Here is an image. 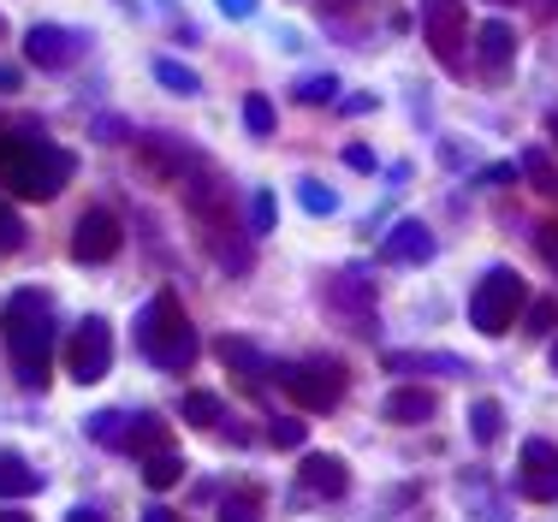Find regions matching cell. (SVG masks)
Returning <instances> with one entry per match:
<instances>
[{
  "instance_id": "cell-22",
  "label": "cell",
  "mask_w": 558,
  "mask_h": 522,
  "mask_svg": "<svg viewBox=\"0 0 558 522\" xmlns=\"http://www.w3.org/2000/svg\"><path fill=\"white\" fill-rule=\"evenodd\" d=\"M143 481H149V487L155 493H167V487H179V481H184V458H179V451H149V458H143Z\"/></svg>"
},
{
  "instance_id": "cell-18",
  "label": "cell",
  "mask_w": 558,
  "mask_h": 522,
  "mask_svg": "<svg viewBox=\"0 0 558 522\" xmlns=\"http://www.w3.org/2000/svg\"><path fill=\"white\" fill-rule=\"evenodd\" d=\"M31 493H43V475L19 451H0V499H31Z\"/></svg>"
},
{
  "instance_id": "cell-15",
  "label": "cell",
  "mask_w": 558,
  "mask_h": 522,
  "mask_svg": "<svg viewBox=\"0 0 558 522\" xmlns=\"http://www.w3.org/2000/svg\"><path fill=\"white\" fill-rule=\"evenodd\" d=\"M380 262H392V267H422V262H434V232H428L422 220L392 226V238L380 244Z\"/></svg>"
},
{
  "instance_id": "cell-34",
  "label": "cell",
  "mask_w": 558,
  "mask_h": 522,
  "mask_svg": "<svg viewBox=\"0 0 558 522\" xmlns=\"http://www.w3.org/2000/svg\"><path fill=\"white\" fill-rule=\"evenodd\" d=\"M333 96H339L333 77H303V84H298V101H310V107H322V101H333Z\"/></svg>"
},
{
  "instance_id": "cell-35",
  "label": "cell",
  "mask_w": 558,
  "mask_h": 522,
  "mask_svg": "<svg viewBox=\"0 0 558 522\" xmlns=\"http://www.w3.org/2000/svg\"><path fill=\"white\" fill-rule=\"evenodd\" d=\"M553 327H558V298L529 303V332H553Z\"/></svg>"
},
{
  "instance_id": "cell-1",
  "label": "cell",
  "mask_w": 558,
  "mask_h": 522,
  "mask_svg": "<svg viewBox=\"0 0 558 522\" xmlns=\"http://www.w3.org/2000/svg\"><path fill=\"white\" fill-rule=\"evenodd\" d=\"M0 332H7V356H12L19 386L43 392L48 368H54V303H48V291H36V286L12 291L7 309H0Z\"/></svg>"
},
{
  "instance_id": "cell-8",
  "label": "cell",
  "mask_w": 558,
  "mask_h": 522,
  "mask_svg": "<svg viewBox=\"0 0 558 522\" xmlns=\"http://www.w3.org/2000/svg\"><path fill=\"white\" fill-rule=\"evenodd\" d=\"M184 208H191V220L203 226L208 238H232V232H226L232 191H226V179H220L215 167H196V179H184Z\"/></svg>"
},
{
  "instance_id": "cell-40",
  "label": "cell",
  "mask_w": 558,
  "mask_h": 522,
  "mask_svg": "<svg viewBox=\"0 0 558 522\" xmlns=\"http://www.w3.org/2000/svg\"><path fill=\"white\" fill-rule=\"evenodd\" d=\"M65 522H101V511H89V505H77V511L65 517Z\"/></svg>"
},
{
  "instance_id": "cell-38",
  "label": "cell",
  "mask_w": 558,
  "mask_h": 522,
  "mask_svg": "<svg viewBox=\"0 0 558 522\" xmlns=\"http://www.w3.org/2000/svg\"><path fill=\"white\" fill-rule=\"evenodd\" d=\"M541 256H547V267L558 274V226H547V232H541Z\"/></svg>"
},
{
  "instance_id": "cell-36",
  "label": "cell",
  "mask_w": 558,
  "mask_h": 522,
  "mask_svg": "<svg viewBox=\"0 0 558 522\" xmlns=\"http://www.w3.org/2000/svg\"><path fill=\"white\" fill-rule=\"evenodd\" d=\"M250 226H256V232H274V196L268 191H256V203H250Z\"/></svg>"
},
{
  "instance_id": "cell-11",
  "label": "cell",
  "mask_w": 558,
  "mask_h": 522,
  "mask_svg": "<svg viewBox=\"0 0 558 522\" xmlns=\"http://www.w3.org/2000/svg\"><path fill=\"white\" fill-rule=\"evenodd\" d=\"M119 244H125V226H119L108 208H89L84 220H77V232H72V262L77 267H101V262L119 256Z\"/></svg>"
},
{
  "instance_id": "cell-44",
  "label": "cell",
  "mask_w": 558,
  "mask_h": 522,
  "mask_svg": "<svg viewBox=\"0 0 558 522\" xmlns=\"http://www.w3.org/2000/svg\"><path fill=\"white\" fill-rule=\"evenodd\" d=\"M553 368H558V344H553Z\"/></svg>"
},
{
  "instance_id": "cell-20",
  "label": "cell",
  "mask_w": 558,
  "mask_h": 522,
  "mask_svg": "<svg viewBox=\"0 0 558 522\" xmlns=\"http://www.w3.org/2000/svg\"><path fill=\"white\" fill-rule=\"evenodd\" d=\"M475 43H482V72H487V77H499V72H505V60H511V48H517L511 24H505V19L482 24V36H475Z\"/></svg>"
},
{
  "instance_id": "cell-25",
  "label": "cell",
  "mask_w": 558,
  "mask_h": 522,
  "mask_svg": "<svg viewBox=\"0 0 558 522\" xmlns=\"http://www.w3.org/2000/svg\"><path fill=\"white\" fill-rule=\"evenodd\" d=\"M179 410H184V422H191V427H220L226 422V404L215 392H184Z\"/></svg>"
},
{
  "instance_id": "cell-27",
  "label": "cell",
  "mask_w": 558,
  "mask_h": 522,
  "mask_svg": "<svg viewBox=\"0 0 558 522\" xmlns=\"http://www.w3.org/2000/svg\"><path fill=\"white\" fill-rule=\"evenodd\" d=\"M84 427H89V439H101V446H125L131 416H119V410H101V416H89Z\"/></svg>"
},
{
  "instance_id": "cell-37",
  "label": "cell",
  "mask_w": 558,
  "mask_h": 522,
  "mask_svg": "<svg viewBox=\"0 0 558 522\" xmlns=\"http://www.w3.org/2000/svg\"><path fill=\"white\" fill-rule=\"evenodd\" d=\"M344 167H351V172H375V155H368L363 143H351V149H344Z\"/></svg>"
},
{
  "instance_id": "cell-41",
  "label": "cell",
  "mask_w": 558,
  "mask_h": 522,
  "mask_svg": "<svg viewBox=\"0 0 558 522\" xmlns=\"http://www.w3.org/2000/svg\"><path fill=\"white\" fill-rule=\"evenodd\" d=\"M0 89H19V72H12V65H0Z\"/></svg>"
},
{
  "instance_id": "cell-14",
  "label": "cell",
  "mask_w": 558,
  "mask_h": 522,
  "mask_svg": "<svg viewBox=\"0 0 558 522\" xmlns=\"http://www.w3.org/2000/svg\"><path fill=\"white\" fill-rule=\"evenodd\" d=\"M298 493L303 499H344L351 493V463L333 458V451H310L298 470Z\"/></svg>"
},
{
  "instance_id": "cell-30",
  "label": "cell",
  "mask_w": 558,
  "mask_h": 522,
  "mask_svg": "<svg viewBox=\"0 0 558 522\" xmlns=\"http://www.w3.org/2000/svg\"><path fill=\"white\" fill-rule=\"evenodd\" d=\"M268 439H274V446H279V451H298V446H303V439H310V427H303L298 416H279V422L268 427Z\"/></svg>"
},
{
  "instance_id": "cell-23",
  "label": "cell",
  "mask_w": 558,
  "mask_h": 522,
  "mask_svg": "<svg viewBox=\"0 0 558 522\" xmlns=\"http://www.w3.org/2000/svg\"><path fill=\"white\" fill-rule=\"evenodd\" d=\"M517 172H523V179L535 184L541 196H558V167H553V155H547V149H523Z\"/></svg>"
},
{
  "instance_id": "cell-31",
  "label": "cell",
  "mask_w": 558,
  "mask_h": 522,
  "mask_svg": "<svg viewBox=\"0 0 558 522\" xmlns=\"http://www.w3.org/2000/svg\"><path fill=\"white\" fill-rule=\"evenodd\" d=\"M31 143H36V137H0V184L19 172V160L31 155Z\"/></svg>"
},
{
  "instance_id": "cell-29",
  "label": "cell",
  "mask_w": 558,
  "mask_h": 522,
  "mask_svg": "<svg viewBox=\"0 0 558 522\" xmlns=\"http://www.w3.org/2000/svg\"><path fill=\"white\" fill-rule=\"evenodd\" d=\"M298 203L310 208V214H333V208H339V196L327 191L322 179H303V184H298Z\"/></svg>"
},
{
  "instance_id": "cell-39",
  "label": "cell",
  "mask_w": 558,
  "mask_h": 522,
  "mask_svg": "<svg viewBox=\"0 0 558 522\" xmlns=\"http://www.w3.org/2000/svg\"><path fill=\"white\" fill-rule=\"evenodd\" d=\"M220 12H226V19H250V12H256V0H220Z\"/></svg>"
},
{
  "instance_id": "cell-2",
  "label": "cell",
  "mask_w": 558,
  "mask_h": 522,
  "mask_svg": "<svg viewBox=\"0 0 558 522\" xmlns=\"http://www.w3.org/2000/svg\"><path fill=\"white\" fill-rule=\"evenodd\" d=\"M137 351L149 356L161 374H184L196 363V327H191V315H184V303H179V291H172V286H161L149 303H143Z\"/></svg>"
},
{
  "instance_id": "cell-19",
  "label": "cell",
  "mask_w": 558,
  "mask_h": 522,
  "mask_svg": "<svg viewBox=\"0 0 558 522\" xmlns=\"http://www.w3.org/2000/svg\"><path fill=\"white\" fill-rule=\"evenodd\" d=\"M387 422H428L434 416V392L428 386H398V392H387Z\"/></svg>"
},
{
  "instance_id": "cell-28",
  "label": "cell",
  "mask_w": 558,
  "mask_h": 522,
  "mask_svg": "<svg viewBox=\"0 0 558 522\" xmlns=\"http://www.w3.org/2000/svg\"><path fill=\"white\" fill-rule=\"evenodd\" d=\"M244 125H250V137H274V101L244 96Z\"/></svg>"
},
{
  "instance_id": "cell-26",
  "label": "cell",
  "mask_w": 558,
  "mask_h": 522,
  "mask_svg": "<svg viewBox=\"0 0 558 522\" xmlns=\"http://www.w3.org/2000/svg\"><path fill=\"white\" fill-rule=\"evenodd\" d=\"M220 522H262V493L256 487H238L220 499Z\"/></svg>"
},
{
  "instance_id": "cell-7",
  "label": "cell",
  "mask_w": 558,
  "mask_h": 522,
  "mask_svg": "<svg viewBox=\"0 0 558 522\" xmlns=\"http://www.w3.org/2000/svg\"><path fill=\"white\" fill-rule=\"evenodd\" d=\"M108 368H113V327L101 315H89L84 327L72 332V344H65V374L96 386V380H108Z\"/></svg>"
},
{
  "instance_id": "cell-21",
  "label": "cell",
  "mask_w": 558,
  "mask_h": 522,
  "mask_svg": "<svg viewBox=\"0 0 558 522\" xmlns=\"http://www.w3.org/2000/svg\"><path fill=\"white\" fill-rule=\"evenodd\" d=\"M220 363L238 368L244 380H268V374H274V363H268V356H262L250 339H220Z\"/></svg>"
},
{
  "instance_id": "cell-16",
  "label": "cell",
  "mask_w": 558,
  "mask_h": 522,
  "mask_svg": "<svg viewBox=\"0 0 558 522\" xmlns=\"http://www.w3.org/2000/svg\"><path fill=\"white\" fill-rule=\"evenodd\" d=\"M387 374H470V368H463V356H446V351H392Z\"/></svg>"
},
{
  "instance_id": "cell-24",
  "label": "cell",
  "mask_w": 558,
  "mask_h": 522,
  "mask_svg": "<svg viewBox=\"0 0 558 522\" xmlns=\"http://www.w3.org/2000/svg\"><path fill=\"white\" fill-rule=\"evenodd\" d=\"M470 434L482 439V446H494V439L505 434V410L494 404V398H475L470 404Z\"/></svg>"
},
{
  "instance_id": "cell-32",
  "label": "cell",
  "mask_w": 558,
  "mask_h": 522,
  "mask_svg": "<svg viewBox=\"0 0 558 522\" xmlns=\"http://www.w3.org/2000/svg\"><path fill=\"white\" fill-rule=\"evenodd\" d=\"M155 77H161L167 89H179V96H196V89H203V84H196V72H184V65H172V60L155 65Z\"/></svg>"
},
{
  "instance_id": "cell-6",
  "label": "cell",
  "mask_w": 558,
  "mask_h": 522,
  "mask_svg": "<svg viewBox=\"0 0 558 522\" xmlns=\"http://www.w3.org/2000/svg\"><path fill=\"white\" fill-rule=\"evenodd\" d=\"M322 309L333 315V320H344L351 332H368V327H375V286H368L363 267H344V274L327 279Z\"/></svg>"
},
{
  "instance_id": "cell-4",
  "label": "cell",
  "mask_w": 558,
  "mask_h": 522,
  "mask_svg": "<svg viewBox=\"0 0 558 522\" xmlns=\"http://www.w3.org/2000/svg\"><path fill=\"white\" fill-rule=\"evenodd\" d=\"M523 309H529V279L517 274V267H487L482 286L470 291V327L487 332V339L511 332V320Z\"/></svg>"
},
{
  "instance_id": "cell-17",
  "label": "cell",
  "mask_w": 558,
  "mask_h": 522,
  "mask_svg": "<svg viewBox=\"0 0 558 522\" xmlns=\"http://www.w3.org/2000/svg\"><path fill=\"white\" fill-rule=\"evenodd\" d=\"M125 446L143 451V458H149V451H167V446H172L167 416H155V410H137V416H131V427H125Z\"/></svg>"
},
{
  "instance_id": "cell-33",
  "label": "cell",
  "mask_w": 558,
  "mask_h": 522,
  "mask_svg": "<svg viewBox=\"0 0 558 522\" xmlns=\"http://www.w3.org/2000/svg\"><path fill=\"white\" fill-rule=\"evenodd\" d=\"M19 244H24V220H19L7 203H0V256H12Z\"/></svg>"
},
{
  "instance_id": "cell-3",
  "label": "cell",
  "mask_w": 558,
  "mask_h": 522,
  "mask_svg": "<svg viewBox=\"0 0 558 522\" xmlns=\"http://www.w3.org/2000/svg\"><path fill=\"white\" fill-rule=\"evenodd\" d=\"M274 380H279V392H286L298 410H310V416H327V410H339V398H344V386H351V374H344L339 356H310V363H279Z\"/></svg>"
},
{
  "instance_id": "cell-45",
  "label": "cell",
  "mask_w": 558,
  "mask_h": 522,
  "mask_svg": "<svg viewBox=\"0 0 558 522\" xmlns=\"http://www.w3.org/2000/svg\"><path fill=\"white\" fill-rule=\"evenodd\" d=\"M0 31H7V24H0Z\"/></svg>"
},
{
  "instance_id": "cell-5",
  "label": "cell",
  "mask_w": 558,
  "mask_h": 522,
  "mask_svg": "<svg viewBox=\"0 0 558 522\" xmlns=\"http://www.w3.org/2000/svg\"><path fill=\"white\" fill-rule=\"evenodd\" d=\"M77 179V155L60 149V143H31V155L19 160V172L7 179L12 196H24V203H54V196L65 191V184Z\"/></svg>"
},
{
  "instance_id": "cell-43",
  "label": "cell",
  "mask_w": 558,
  "mask_h": 522,
  "mask_svg": "<svg viewBox=\"0 0 558 522\" xmlns=\"http://www.w3.org/2000/svg\"><path fill=\"white\" fill-rule=\"evenodd\" d=\"M0 522H36L31 511H0Z\"/></svg>"
},
{
  "instance_id": "cell-42",
  "label": "cell",
  "mask_w": 558,
  "mask_h": 522,
  "mask_svg": "<svg viewBox=\"0 0 558 522\" xmlns=\"http://www.w3.org/2000/svg\"><path fill=\"white\" fill-rule=\"evenodd\" d=\"M143 522H184V517H172V511H161V505H155V511L143 517Z\"/></svg>"
},
{
  "instance_id": "cell-13",
  "label": "cell",
  "mask_w": 558,
  "mask_h": 522,
  "mask_svg": "<svg viewBox=\"0 0 558 522\" xmlns=\"http://www.w3.org/2000/svg\"><path fill=\"white\" fill-rule=\"evenodd\" d=\"M89 43L77 31H65V24H36V31H24V60L43 65V72H65V65H77V53Z\"/></svg>"
},
{
  "instance_id": "cell-10",
  "label": "cell",
  "mask_w": 558,
  "mask_h": 522,
  "mask_svg": "<svg viewBox=\"0 0 558 522\" xmlns=\"http://www.w3.org/2000/svg\"><path fill=\"white\" fill-rule=\"evenodd\" d=\"M137 167L149 172L155 184H184L203 160H196L191 143H179V137H167V131H155V137H137Z\"/></svg>"
},
{
  "instance_id": "cell-12",
  "label": "cell",
  "mask_w": 558,
  "mask_h": 522,
  "mask_svg": "<svg viewBox=\"0 0 558 522\" xmlns=\"http://www.w3.org/2000/svg\"><path fill=\"white\" fill-rule=\"evenodd\" d=\"M517 493L535 505L558 499V446L553 439H529L523 446V458H517Z\"/></svg>"
},
{
  "instance_id": "cell-9",
  "label": "cell",
  "mask_w": 558,
  "mask_h": 522,
  "mask_svg": "<svg viewBox=\"0 0 558 522\" xmlns=\"http://www.w3.org/2000/svg\"><path fill=\"white\" fill-rule=\"evenodd\" d=\"M463 24H470V12H463V0H422V36H428L434 60L446 65V72H458V48H463Z\"/></svg>"
}]
</instances>
